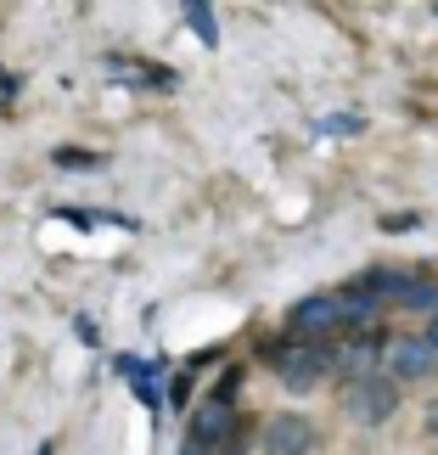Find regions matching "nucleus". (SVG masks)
Listing matches in <instances>:
<instances>
[{"label": "nucleus", "instance_id": "2eb2a0df", "mask_svg": "<svg viewBox=\"0 0 438 455\" xmlns=\"http://www.w3.org/2000/svg\"><path fill=\"white\" fill-rule=\"evenodd\" d=\"M416 225H422L416 214H388V220H382V231H416Z\"/></svg>", "mask_w": 438, "mask_h": 455}, {"label": "nucleus", "instance_id": "6e6552de", "mask_svg": "<svg viewBox=\"0 0 438 455\" xmlns=\"http://www.w3.org/2000/svg\"><path fill=\"white\" fill-rule=\"evenodd\" d=\"M309 450H315L309 416H270L265 422V455H309Z\"/></svg>", "mask_w": 438, "mask_h": 455}, {"label": "nucleus", "instance_id": "f257e3e1", "mask_svg": "<svg viewBox=\"0 0 438 455\" xmlns=\"http://www.w3.org/2000/svg\"><path fill=\"white\" fill-rule=\"evenodd\" d=\"M265 360L275 365V377H282L287 394H315L338 371L331 343H309V338H275V343H265Z\"/></svg>", "mask_w": 438, "mask_h": 455}, {"label": "nucleus", "instance_id": "ddd939ff", "mask_svg": "<svg viewBox=\"0 0 438 455\" xmlns=\"http://www.w3.org/2000/svg\"><path fill=\"white\" fill-rule=\"evenodd\" d=\"M236 388H242V365H225V377H219L214 399H225V405H236Z\"/></svg>", "mask_w": 438, "mask_h": 455}, {"label": "nucleus", "instance_id": "4be33fe9", "mask_svg": "<svg viewBox=\"0 0 438 455\" xmlns=\"http://www.w3.org/2000/svg\"><path fill=\"white\" fill-rule=\"evenodd\" d=\"M34 455H57V444H40V450H34Z\"/></svg>", "mask_w": 438, "mask_h": 455}, {"label": "nucleus", "instance_id": "0eeeda50", "mask_svg": "<svg viewBox=\"0 0 438 455\" xmlns=\"http://www.w3.org/2000/svg\"><path fill=\"white\" fill-rule=\"evenodd\" d=\"M101 68H108L113 79H124V84H152V91H174V84H180V74H174V68L124 57V51H108V57H101Z\"/></svg>", "mask_w": 438, "mask_h": 455}, {"label": "nucleus", "instance_id": "9d476101", "mask_svg": "<svg viewBox=\"0 0 438 455\" xmlns=\"http://www.w3.org/2000/svg\"><path fill=\"white\" fill-rule=\"evenodd\" d=\"M51 164H57V169H68V174H91V169H101V164H108V157H101V152H91V147H57V152H51Z\"/></svg>", "mask_w": 438, "mask_h": 455}, {"label": "nucleus", "instance_id": "a211bd4d", "mask_svg": "<svg viewBox=\"0 0 438 455\" xmlns=\"http://www.w3.org/2000/svg\"><path fill=\"white\" fill-rule=\"evenodd\" d=\"M180 455H214V450H208V444H191V439H186V444H180Z\"/></svg>", "mask_w": 438, "mask_h": 455}, {"label": "nucleus", "instance_id": "4468645a", "mask_svg": "<svg viewBox=\"0 0 438 455\" xmlns=\"http://www.w3.org/2000/svg\"><path fill=\"white\" fill-rule=\"evenodd\" d=\"M186 399H191V371L169 382V405H186Z\"/></svg>", "mask_w": 438, "mask_h": 455}, {"label": "nucleus", "instance_id": "9b49d317", "mask_svg": "<svg viewBox=\"0 0 438 455\" xmlns=\"http://www.w3.org/2000/svg\"><path fill=\"white\" fill-rule=\"evenodd\" d=\"M130 382H135V399H141L147 411H163V382H157V365H141Z\"/></svg>", "mask_w": 438, "mask_h": 455}, {"label": "nucleus", "instance_id": "aec40b11", "mask_svg": "<svg viewBox=\"0 0 438 455\" xmlns=\"http://www.w3.org/2000/svg\"><path fill=\"white\" fill-rule=\"evenodd\" d=\"M427 433H433V439H438V405L427 411Z\"/></svg>", "mask_w": 438, "mask_h": 455}, {"label": "nucleus", "instance_id": "39448f33", "mask_svg": "<svg viewBox=\"0 0 438 455\" xmlns=\"http://www.w3.org/2000/svg\"><path fill=\"white\" fill-rule=\"evenodd\" d=\"M382 348H388V338H377V331H348V343H331L338 377H348V382L382 377Z\"/></svg>", "mask_w": 438, "mask_h": 455}, {"label": "nucleus", "instance_id": "7ed1b4c3", "mask_svg": "<svg viewBox=\"0 0 438 455\" xmlns=\"http://www.w3.org/2000/svg\"><path fill=\"white\" fill-rule=\"evenodd\" d=\"M343 411H348V422H360V427H382V422H388V416L399 411V382H388V377L348 382Z\"/></svg>", "mask_w": 438, "mask_h": 455}, {"label": "nucleus", "instance_id": "1a4fd4ad", "mask_svg": "<svg viewBox=\"0 0 438 455\" xmlns=\"http://www.w3.org/2000/svg\"><path fill=\"white\" fill-rule=\"evenodd\" d=\"M180 17L191 23V34H197V40H203L208 51L219 45V23H214V6H208V0H186V6H180Z\"/></svg>", "mask_w": 438, "mask_h": 455}, {"label": "nucleus", "instance_id": "423d86ee", "mask_svg": "<svg viewBox=\"0 0 438 455\" xmlns=\"http://www.w3.org/2000/svg\"><path fill=\"white\" fill-rule=\"evenodd\" d=\"M191 444H208V450H225L236 444V405L208 394L197 411H191Z\"/></svg>", "mask_w": 438, "mask_h": 455}, {"label": "nucleus", "instance_id": "20e7f679", "mask_svg": "<svg viewBox=\"0 0 438 455\" xmlns=\"http://www.w3.org/2000/svg\"><path fill=\"white\" fill-rule=\"evenodd\" d=\"M438 371V348L427 338H388L382 348V377L388 382H427Z\"/></svg>", "mask_w": 438, "mask_h": 455}, {"label": "nucleus", "instance_id": "f03ea898", "mask_svg": "<svg viewBox=\"0 0 438 455\" xmlns=\"http://www.w3.org/2000/svg\"><path fill=\"white\" fill-rule=\"evenodd\" d=\"M287 331L309 343H326L331 331H343V292H315V299H298L287 309Z\"/></svg>", "mask_w": 438, "mask_h": 455}, {"label": "nucleus", "instance_id": "dca6fc26", "mask_svg": "<svg viewBox=\"0 0 438 455\" xmlns=\"http://www.w3.org/2000/svg\"><path fill=\"white\" fill-rule=\"evenodd\" d=\"M23 91V74H12V68H0V96H17Z\"/></svg>", "mask_w": 438, "mask_h": 455}, {"label": "nucleus", "instance_id": "6ab92c4d", "mask_svg": "<svg viewBox=\"0 0 438 455\" xmlns=\"http://www.w3.org/2000/svg\"><path fill=\"white\" fill-rule=\"evenodd\" d=\"M422 338H427V343L438 348V315H433V321H427V331H422Z\"/></svg>", "mask_w": 438, "mask_h": 455}, {"label": "nucleus", "instance_id": "f3484780", "mask_svg": "<svg viewBox=\"0 0 438 455\" xmlns=\"http://www.w3.org/2000/svg\"><path fill=\"white\" fill-rule=\"evenodd\" d=\"M74 331H79V338L91 343V348H101V343H96V326H91V315H79V321H74Z\"/></svg>", "mask_w": 438, "mask_h": 455}, {"label": "nucleus", "instance_id": "f8f14e48", "mask_svg": "<svg viewBox=\"0 0 438 455\" xmlns=\"http://www.w3.org/2000/svg\"><path fill=\"white\" fill-rule=\"evenodd\" d=\"M315 130H321V135H360V130H365V118H360V113H326Z\"/></svg>", "mask_w": 438, "mask_h": 455}, {"label": "nucleus", "instance_id": "412c9836", "mask_svg": "<svg viewBox=\"0 0 438 455\" xmlns=\"http://www.w3.org/2000/svg\"><path fill=\"white\" fill-rule=\"evenodd\" d=\"M214 455H242V444H225V450H214Z\"/></svg>", "mask_w": 438, "mask_h": 455}]
</instances>
